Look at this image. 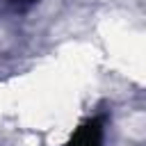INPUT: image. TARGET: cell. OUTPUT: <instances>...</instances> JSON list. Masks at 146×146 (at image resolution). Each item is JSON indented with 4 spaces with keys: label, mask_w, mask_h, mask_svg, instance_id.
<instances>
[{
    "label": "cell",
    "mask_w": 146,
    "mask_h": 146,
    "mask_svg": "<svg viewBox=\"0 0 146 146\" xmlns=\"http://www.w3.org/2000/svg\"><path fill=\"white\" fill-rule=\"evenodd\" d=\"M34 0H14V5H16V9H27L30 5H32Z\"/></svg>",
    "instance_id": "obj_2"
},
{
    "label": "cell",
    "mask_w": 146,
    "mask_h": 146,
    "mask_svg": "<svg viewBox=\"0 0 146 146\" xmlns=\"http://www.w3.org/2000/svg\"><path fill=\"white\" fill-rule=\"evenodd\" d=\"M66 146H103V121L100 119L84 121L66 141Z\"/></svg>",
    "instance_id": "obj_1"
}]
</instances>
